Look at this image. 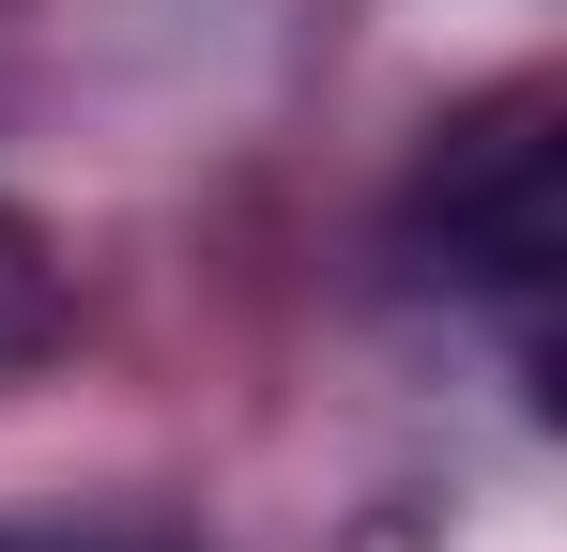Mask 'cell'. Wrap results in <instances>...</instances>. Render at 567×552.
Returning <instances> with one entry per match:
<instances>
[{"label": "cell", "mask_w": 567, "mask_h": 552, "mask_svg": "<svg viewBox=\"0 0 567 552\" xmlns=\"http://www.w3.org/2000/svg\"><path fill=\"white\" fill-rule=\"evenodd\" d=\"M0 552H78V538H0Z\"/></svg>", "instance_id": "3"}, {"label": "cell", "mask_w": 567, "mask_h": 552, "mask_svg": "<svg viewBox=\"0 0 567 552\" xmlns=\"http://www.w3.org/2000/svg\"><path fill=\"white\" fill-rule=\"evenodd\" d=\"M47 338H62V246L0 200V368H31Z\"/></svg>", "instance_id": "2"}, {"label": "cell", "mask_w": 567, "mask_h": 552, "mask_svg": "<svg viewBox=\"0 0 567 552\" xmlns=\"http://www.w3.org/2000/svg\"><path fill=\"white\" fill-rule=\"evenodd\" d=\"M399 262L461 276V292H537L567 262V154H553V92L506 78L414 154L399 184Z\"/></svg>", "instance_id": "1"}]
</instances>
